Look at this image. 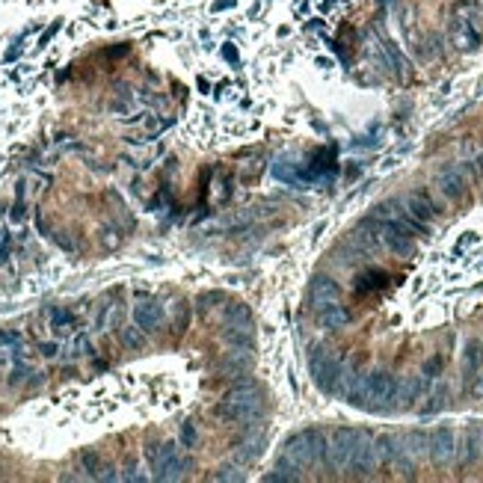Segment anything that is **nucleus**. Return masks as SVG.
Here are the masks:
<instances>
[{"label": "nucleus", "mask_w": 483, "mask_h": 483, "mask_svg": "<svg viewBox=\"0 0 483 483\" xmlns=\"http://www.w3.org/2000/svg\"><path fill=\"white\" fill-rule=\"evenodd\" d=\"M258 415H261V401H258V391L252 389H234L217 406V418L232 421V424H244Z\"/></svg>", "instance_id": "obj_1"}, {"label": "nucleus", "mask_w": 483, "mask_h": 483, "mask_svg": "<svg viewBox=\"0 0 483 483\" xmlns=\"http://www.w3.org/2000/svg\"><path fill=\"white\" fill-rule=\"evenodd\" d=\"M365 430H353V427H338L332 430L330 436V463L332 468H347L353 451H356V445L362 442Z\"/></svg>", "instance_id": "obj_2"}, {"label": "nucleus", "mask_w": 483, "mask_h": 483, "mask_svg": "<svg viewBox=\"0 0 483 483\" xmlns=\"http://www.w3.org/2000/svg\"><path fill=\"white\" fill-rule=\"evenodd\" d=\"M401 205H403V211L409 217H415L418 222H424V225H430L442 211H439V205L433 202V196L427 193V190H409L403 199H401Z\"/></svg>", "instance_id": "obj_3"}, {"label": "nucleus", "mask_w": 483, "mask_h": 483, "mask_svg": "<svg viewBox=\"0 0 483 483\" xmlns=\"http://www.w3.org/2000/svg\"><path fill=\"white\" fill-rule=\"evenodd\" d=\"M308 368H311V377H315L318 389L335 391V382L341 380V359L338 356H330V353H323V356H320V353H318V356H311Z\"/></svg>", "instance_id": "obj_4"}, {"label": "nucleus", "mask_w": 483, "mask_h": 483, "mask_svg": "<svg viewBox=\"0 0 483 483\" xmlns=\"http://www.w3.org/2000/svg\"><path fill=\"white\" fill-rule=\"evenodd\" d=\"M436 187H439V193H442L445 199H451V202H460V199L465 196V190H468L465 169L463 166H445V169H439Z\"/></svg>", "instance_id": "obj_5"}, {"label": "nucleus", "mask_w": 483, "mask_h": 483, "mask_svg": "<svg viewBox=\"0 0 483 483\" xmlns=\"http://www.w3.org/2000/svg\"><path fill=\"white\" fill-rule=\"evenodd\" d=\"M181 468H184V463H181V457H178V448H175V442H166V445H161V453H158V463L151 465V472H154V480H178L181 477Z\"/></svg>", "instance_id": "obj_6"}, {"label": "nucleus", "mask_w": 483, "mask_h": 483, "mask_svg": "<svg viewBox=\"0 0 483 483\" xmlns=\"http://www.w3.org/2000/svg\"><path fill=\"white\" fill-rule=\"evenodd\" d=\"M453 430L451 427H436L427 439V453L433 457L436 465H448L451 457H453Z\"/></svg>", "instance_id": "obj_7"}, {"label": "nucleus", "mask_w": 483, "mask_h": 483, "mask_svg": "<svg viewBox=\"0 0 483 483\" xmlns=\"http://www.w3.org/2000/svg\"><path fill=\"white\" fill-rule=\"evenodd\" d=\"M374 465H377V448H374V439L371 436H362V442L356 445V451H353V457L347 463V468L356 477H365L368 472H374Z\"/></svg>", "instance_id": "obj_8"}, {"label": "nucleus", "mask_w": 483, "mask_h": 483, "mask_svg": "<svg viewBox=\"0 0 483 483\" xmlns=\"http://www.w3.org/2000/svg\"><path fill=\"white\" fill-rule=\"evenodd\" d=\"M134 323L139 326L143 332H158L163 326V306L161 303H143L134 308Z\"/></svg>", "instance_id": "obj_9"}, {"label": "nucleus", "mask_w": 483, "mask_h": 483, "mask_svg": "<svg viewBox=\"0 0 483 483\" xmlns=\"http://www.w3.org/2000/svg\"><path fill=\"white\" fill-rule=\"evenodd\" d=\"M222 341H225L229 347H234V350H252V347H255L252 326H246V323H225Z\"/></svg>", "instance_id": "obj_10"}, {"label": "nucleus", "mask_w": 483, "mask_h": 483, "mask_svg": "<svg viewBox=\"0 0 483 483\" xmlns=\"http://www.w3.org/2000/svg\"><path fill=\"white\" fill-rule=\"evenodd\" d=\"M318 318H320V323L326 326V330H341V326L350 323V311L344 306H338V300H335V303L318 306Z\"/></svg>", "instance_id": "obj_11"}, {"label": "nucleus", "mask_w": 483, "mask_h": 483, "mask_svg": "<svg viewBox=\"0 0 483 483\" xmlns=\"http://www.w3.org/2000/svg\"><path fill=\"white\" fill-rule=\"evenodd\" d=\"M338 285H335V282L332 279H315V282H311V291H308V296H311V303H315V306H323V303H335L338 300Z\"/></svg>", "instance_id": "obj_12"}, {"label": "nucleus", "mask_w": 483, "mask_h": 483, "mask_svg": "<svg viewBox=\"0 0 483 483\" xmlns=\"http://www.w3.org/2000/svg\"><path fill=\"white\" fill-rule=\"evenodd\" d=\"M480 439H483V427H468L465 439H463V463H475L480 457Z\"/></svg>", "instance_id": "obj_13"}, {"label": "nucleus", "mask_w": 483, "mask_h": 483, "mask_svg": "<svg viewBox=\"0 0 483 483\" xmlns=\"http://www.w3.org/2000/svg\"><path fill=\"white\" fill-rule=\"evenodd\" d=\"M451 36H453V42H457L460 48H475V45H477V33H475V27L468 24V21H463V18L453 21Z\"/></svg>", "instance_id": "obj_14"}, {"label": "nucleus", "mask_w": 483, "mask_h": 483, "mask_svg": "<svg viewBox=\"0 0 483 483\" xmlns=\"http://www.w3.org/2000/svg\"><path fill=\"white\" fill-rule=\"evenodd\" d=\"M222 318H225V323H246V326H252V311H249L244 303L225 306V308H222Z\"/></svg>", "instance_id": "obj_15"}, {"label": "nucleus", "mask_w": 483, "mask_h": 483, "mask_svg": "<svg viewBox=\"0 0 483 483\" xmlns=\"http://www.w3.org/2000/svg\"><path fill=\"white\" fill-rule=\"evenodd\" d=\"M80 463H83V468H87V475H89V477L101 480V475H104V468H107V465H101V460H98V453H95V451H83V453H80Z\"/></svg>", "instance_id": "obj_16"}, {"label": "nucleus", "mask_w": 483, "mask_h": 483, "mask_svg": "<svg viewBox=\"0 0 483 483\" xmlns=\"http://www.w3.org/2000/svg\"><path fill=\"white\" fill-rule=\"evenodd\" d=\"M418 394H421V380H418V377H409L403 386H401V391H397V397H401L403 403L418 401Z\"/></svg>", "instance_id": "obj_17"}, {"label": "nucleus", "mask_w": 483, "mask_h": 483, "mask_svg": "<svg viewBox=\"0 0 483 483\" xmlns=\"http://www.w3.org/2000/svg\"><path fill=\"white\" fill-rule=\"evenodd\" d=\"M143 330H139V326L134 323V326H125V330L119 332V338H122V344L125 347H131V350H139L143 347V335H139Z\"/></svg>", "instance_id": "obj_18"}, {"label": "nucleus", "mask_w": 483, "mask_h": 483, "mask_svg": "<svg viewBox=\"0 0 483 483\" xmlns=\"http://www.w3.org/2000/svg\"><path fill=\"white\" fill-rule=\"evenodd\" d=\"M483 362V344L480 341H472L465 347V371H477V365Z\"/></svg>", "instance_id": "obj_19"}, {"label": "nucleus", "mask_w": 483, "mask_h": 483, "mask_svg": "<svg viewBox=\"0 0 483 483\" xmlns=\"http://www.w3.org/2000/svg\"><path fill=\"white\" fill-rule=\"evenodd\" d=\"M181 448H196V427L190 421L181 424Z\"/></svg>", "instance_id": "obj_20"}, {"label": "nucleus", "mask_w": 483, "mask_h": 483, "mask_svg": "<svg viewBox=\"0 0 483 483\" xmlns=\"http://www.w3.org/2000/svg\"><path fill=\"white\" fill-rule=\"evenodd\" d=\"M439 371H442V356H433L427 365H424V377H436Z\"/></svg>", "instance_id": "obj_21"}, {"label": "nucleus", "mask_w": 483, "mask_h": 483, "mask_svg": "<svg viewBox=\"0 0 483 483\" xmlns=\"http://www.w3.org/2000/svg\"><path fill=\"white\" fill-rule=\"evenodd\" d=\"M214 480H240V475L234 472V468H220V472L214 475Z\"/></svg>", "instance_id": "obj_22"}, {"label": "nucleus", "mask_w": 483, "mask_h": 483, "mask_svg": "<svg viewBox=\"0 0 483 483\" xmlns=\"http://www.w3.org/2000/svg\"><path fill=\"white\" fill-rule=\"evenodd\" d=\"M24 374H27V368H24V365H18L15 371H12V377H9V386H18V382L24 380Z\"/></svg>", "instance_id": "obj_23"}, {"label": "nucleus", "mask_w": 483, "mask_h": 483, "mask_svg": "<svg viewBox=\"0 0 483 483\" xmlns=\"http://www.w3.org/2000/svg\"><path fill=\"white\" fill-rule=\"evenodd\" d=\"M21 335L18 332H0V344H18Z\"/></svg>", "instance_id": "obj_24"}, {"label": "nucleus", "mask_w": 483, "mask_h": 483, "mask_svg": "<svg viewBox=\"0 0 483 483\" xmlns=\"http://www.w3.org/2000/svg\"><path fill=\"white\" fill-rule=\"evenodd\" d=\"M56 30H60V21H56L54 27H48V30H45V36H42V39H39V45H48V42H51V39L56 36Z\"/></svg>", "instance_id": "obj_25"}, {"label": "nucleus", "mask_w": 483, "mask_h": 483, "mask_svg": "<svg viewBox=\"0 0 483 483\" xmlns=\"http://www.w3.org/2000/svg\"><path fill=\"white\" fill-rule=\"evenodd\" d=\"M222 56H225L229 63H234V65H237V48H234V45H225V48H222Z\"/></svg>", "instance_id": "obj_26"}, {"label": "nucleus", "mask_w": 483, "mask_h": 483, "mask_svg": "<svg viewBox=\"0 0 483 483\" xmlns=\"http://www.w3.org/2000/svg\"><path fill=\"white\" fill-rule=\"evenodd\" d=\"M42 356H56V344H39Z\"/></svg>", "instance_id": "obj_27"}, {"label": "nucleus", "mask_w": 483, "mask_h": 483, "mask_svg": "<svg viewBox=\"0 0 483 483\" xmlns=\"http://www.w3.org/2000/svg\"><path fill=\"white\" fill-rule=\"evenodd\" d=\"M225 6H234V0H217V4H214V12H220V9H225Z\"/></svg>", "instance_id": "obj_28"}, {"label": "nucleus", "mask_w": 483, "mask_h": 483, "mask_svg": "<svg viewBox=\"0 0 483 483\" xmlns=\"http://www.w3.org/2000/svg\"><path fill=\"white\" fill-rule=\"evenodd\" d=\"M127 51H131V48H127V45H122V48H113V51H110V56H125Z\"/></svg>", "instance_id": "obj_29"}, {"label": "nucleus", "mask_w": 483, "mask_h": 483, "mask_svg": "<svg viewBox=\"0 0 483 483\" xmlns=\"http://www.w3.org/2000/svg\"><path fill=\"white\" fill-rule=\"evenodd\" d=\"M6 252H9V240H4V244H0V261L6 258Z\"/></svg>", "instance_id": "obj_30"}, {"label": "nucleus", "mask_w": 483, "mask_h": 483, "mask_svg": "<svg viewBox=\"0 0 483 483\" xmlns=\"http://www.w3.org/2000/svg\"><path fill=\"white\" fill-rule=\"evenodd\" d=\"M477 172L483 175V154H480V158H477Z\"/></svg>", "instance_id": "obj_31"}, {"label": "nucleus", "mask_w": 483, "mask_h": 483, "mask_svg": "<svg viewBox=\"0 0 483 483\" xmlns=\"http://www.w3.org/2000/svg\"><path fill=\"white\" fill-rule=\"evenodd\" d=\"M0 240H4V229H0Z\"/></svg>", "instance_id": "obj_32"}, {"label": "nucleus", "mask_w": 483, "mask_h": 483, "mask_svg": "<svg viewBox=\"0 0 483 483\" xmlns=\"http://www.w3.org/2000/svg\"><path fill=\"white\" fill-rule=\"evenodd\" d=\"M0 365H4V359H0Z\"/></svg>", "instance_id": "obj_33"}]
</instances>
